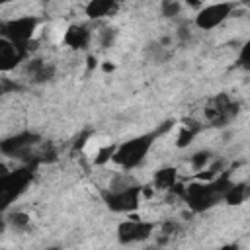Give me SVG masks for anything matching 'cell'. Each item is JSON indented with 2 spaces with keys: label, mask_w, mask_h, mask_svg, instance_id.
I'll return each mask as SVG.
<instances>
[{
  "label": "cell",
  "mask_w": 250,
  "mask_h": 250,
  "mask_svg": "<svg viewBox=\"0 0 250 250\" xmlns=\"http://www.w3.org/2000/svg\"><path fill=\"white\" fill-rule=\"evenodd\" d=\"M234 10V4L232 2H215V4H209V6H203L197 10V16H195V25L203 31H209V29H215L217 25H221L227 18H230Z\"/></svg>",
  "instance_id": "8992f818"
},
{
  "label": "cell",
  "mask_w": 250,
  "mask_h": 250,
  "mask_svg": "<svg viewBox=\"0 0 250 250\" xmlns=\"http://www.w3.org/2000/svg\"><path fill=\"white\" fill-rule=\"evenodd\" d=\"M223 199L227 203H230V205H240L246 199V186L244 184H232L227 189V193L223 195Z\"/></svg>",
  "instance_id": "9a60e30c"
},
{
  "label": "cell",
  "mask_w": 250,
  "mask_h": 250,
  "mask_svg": "<svg viewBox=\"0 0 250 250\" xmlns=\"http://www.w3.org/2000/svg\"><path fill=\"white\" fill-rule=\"evenodd\" d=\"M238 113V104L232 102L227 94H219L217 98H213V102L209 104L205 115L211 121V125L215 127H223L227 125L234 115Z\"/></svg>",
  "instance_id": "52a82bcc"
},
{
  "label": "cell",
  "mask_w": 250,
  "mask_h": 250,
  "mask_svg": "<svg viewBox=\"0 0 250 250\" xmlns=\"http://www.w3.org/2000/svg\"><path fill=\"white\" fill-rule=\"evenodd\" d=\"M6 221H8V227H12L14 230H25L31 223V217L23 211H14L6 217Z\"/></svg>",
  "instance_id": "2e32d148"
},
{
  "label": "cell",
  "mask_w": 250,
  "mask_h": 250,
  "mask_svg": "<svg viewBox=\"0 0 250 250\" xmlns=\"http://www.w3.org/2000/svg\"><path fill=\"white\" fill-rule=\"evenodd\" d=\"M27 57V49L18 47L16 43L0 37V72H8L16 68Z\"/></svg>",
  "instance_id": "30bf717a"
},
{
  "label": "cell",
  "mask_w": 250,
  "mask_h": 250,
  "mask_svg": "<svg viewBox=\"0 0 250 250\" xmlns=\"http://www.w3.org/2000/svg\"><path fill=\"white\" fill-rule=\"evenodd\" d=\"M90 41H92V31L80 23L70 25L62 35V43L68 45L70 49H86L90 45Z\"/></svg>",
  "instance_id": "8fae6325"
},
{
  "label": "cell",
  "mask_w": 250,
  "mask_h": 250,
  "mask_svg": "<svg viewBox=\"0 0 250 250\" xmlns=\"http://www.w3.org/2000/svg\"><path fill=\"white\" fill-rule=\"evenodd\" d=\"M10 2H16V0H0V6H4V4H10Z\"/></svg>",
  "instance_id": "484cf974"
},
{
  "label": "cell",
  "mask_w": 250,
  "mask_h": 250,
  "mask_svg": "<svg viewBox=\"0 0 250 250\" xmlns=\"http://www.w3.org/2000/svg\"><path fill=\"white\" fill-rule=\"evenodd\" d=\"M39 141H41V137L37 133L21 131L18 135H12V137L0 141V152L2 154H8V156H21L29 148H33L35 145H39Z\"/></svg>",
  "instance_id": "9c48e42d"
},
{
  "label": "cell",
  "mask_w": 250,
  "mask_h": 250,
  "mask_svg": "<svg viewBox=\"0 0 250 250\" xmlns=\"http://www.w3.org/2000/svg\"><path fill=\"white\" fill-rule=\"evenodd\" d=\"M143 197V188L137 184H131L127 188L119 189H105L104 191V201L113 213H131L139 207Z\"/></svg>",
  "instance_id": "5b68a950"
},
{
  "label": "cell",
  "mask_w": 250,
  "mask_h": 250,
  "mask_svg": "<svg viewBox=\"0 0 250 250\" xmlns=\"http://www.w3.org/2000/svg\"><path fill=\"white\" fill-rule=\"evenodd\" d=\"M115 37H117V31H115L113 27H104V29L100 31V35H98L100 45H102L104 49L111 47V45H113V41H115Z\"/></svg>",
  "instance_id": "ffe728a7"
},
{
  "label": "cell",
  "mask_w": 250,
  "mask_h": 250,
  "mask_svg": "<svg viewBox=\"0 0 250 250\" xmlns=\"http://www.w3.org/2000/svg\"><path fill=\"white\" fill-rule=\"evenodd\" d=\"M209 162H211V152H209V150H199V152H195V154L191 156V166H193V170H203V168L209 166Z\"/></svg>",
  "instance_id": "d6986e66"
},
{
  "label": "cell",
  "mask_w": 250,
  "mask_h": 250,
  "mask_svg": "<svg viewBox=\"0 0 250 250\" xmlns=\"http://www.w3.org/2000/svg\"><path fill=\"white\" fill-rule=\"evenodd\" d=\"M31 178H33L31 168L8 170L0 174V211H4L14 199H18L25 191Z\"/></svg>",
  "instance_id": "3957f363"
},
{
  "label": "cell",
  "mask_w": 250,
  "mask_h": 250,
  "mask_svg": "<svg viewBox=\"0 0 250 250\" xmlns=\"http://www.w3.org/2000/svg\"><path fill=\"white\" fill-rule=\"evenodd\" d=\"M160 12H162L164 18H176L182 12V4H180V0H162L160 2Z\"/></svg>",
  "instance_id": "ac0fdd59"
},
{
  "label": "cell",
  "mask_w": 250,
  "mask_h": 250,
  "mask_svg": "<svg viewBox=\"0 0 250 250\" xmlns=\"http://www.w3.org/2000/svg\"><path fill=\"white\" fill-rule=\"evenodd\" d=\"M199 131H201V125H197V123L182 125L180 135H178V146H180V148H182V146H188V145L193 141V137H195Z\"/></svg>",
  "instance_id": "e0dca14e"
},
{
  "label": "cell",
  "mask_w": 250,
  "mask_h": 250,
  "mask_svg": "<svg viewBox=\"0 0 250 250\" xmlns=\"http://www.w3.org/2000/svg\"><path fill=\"white\" fill-rule=\"evenodd\" d=\"M154 230V225L148 221L141 219H129L119 223L117 227V238L121 244H133V242H143L146 240Z\"/></svg>",
  "instance_id": "ba28073f"
},
{
  "label": "cell",
  "mask_w": 250,
  "mask_h": 250,
  "mask_svg": "<svg viewBox=\"0 0 250 250\" xmlns=\"http://www.w3.org/2000/svg\"><path fill=\"white\" fill-rule=\"evenodd\" d=\"M104 70H113V64H107V62H105V64H104Z\"/></svg>",
  "instance_id": "d4e9b609"
},
{
  "label": "cell",
  "mask_w": 250,
  "mask_h": 250,
  "mask_svg": "<svg viewBox=\"0 0 250 250\" xmlns=\"http://www.w3.org/2000/svg\"><path fill=\"white\" fill-rule=\"evenodd\" d=\"M178 37H180V41H186L189 37V27L188 25H180L178 27Z\"/></svg>",
  "instance_id": "7402d4cb"
},
{
  "label": "cell",
  "mask_w": 250,
  "mask_h": 250,
  "mask_svg": "<svg viewBox=\"0 0 250 250\" xmlns=\"http://www.w3.org/2000/svg\"><path fill=\"white\" fill-rule=\"evenodd\" d=\"M158 135H160V131L156 129V131H152V133L139 135V137H135V139H131V141H125V143H121L119 146H115L111 158H113L119 166H123L125 170L135 168V166H139V164L145 160V156H146L148 150L152 148V143H154V139H156Z\"/></svg>",
  "instance_id": "7a4b0ae2"
},
{
  "label": "cell",
  "mask_w": 250,
  "mask_h": 250,
  "mask_svg": "<svg viewBox=\"0 0 250 250\" xmlns=\"http://www.w3.org/2000/svg\"><path fill=\"white\" fill-rule=\"evenodd\" d=\"M25 74L31 78V82L43 84V82H49L55 76V66L41 61V59H31L25 64Z\"/></svg>",
  "instance_id": "7c38bea8"
},
{
  "label": "cell",
  "mask_w": 250,
  "mask_h": 250,
  "mask_svg": "<svg viewBox=\"0 0 250 250\" xmlns=\"http://www.w3.org/2000/svg\"><path fill=\"white\" fill-rule=\"evenodd\" d=\"M176 176H178V172H176V168H172V166L158 170V172L154 174V189H160V191L170 189V188L176 184Z\"/></svg>",
  "instance_id": "5bb4252c"
},
{
  "label": "cell",
  "mask_w": 250,
  "mask_h": 250,
  "mask_svg": "<svg viewBox=\"0 0 250 250\" xmlns=\"http://www.w3.org/2000/svg\"><path fill=\"white\" fill-rule=\"evenodd\" d=\"M186 2H188V6H191V8H195V10L203 8V0H186Z\"/></svg>",
  "instance_id": "603a6c76"
},
{
  "label": "cell",
  "mask_w": 250,
  "mask_h": 250,
  "mask_svg": "<svg viewBox=\"0 0 250 250\" xmlns=\"http://www.w3.org/2000/svg\"><path fill=\"white\" fill-rule=\"evenodd\" d=\"M35 29H37V18L33 16H23V18H16L0 23V35L27 51H29V41Z\"/></svg>",
  "instance_id": "277c9868"
},
{
  "label": "cell",
  "mask_w": 250,
  "mask_h": 250,
  "mask_svg": "<svg viewBox=\"0 0 250 250\" xmlns=\"http://www.w3.org/2000/svg\"><path fill=\"white\" fill-rule=\"evenodd\" d=\"M232 184L234 182L229 178V174H221L219 178L205 180L203 184H189L188 188H184L182 197L193 211H205L219 203V199H223V195Z\"/></svg>",
  "instance_id": "6da1fadb"
},
{
  "label": "cell",
  "mask_w": 250,
  "mask_h": 250,
  "mask_svg": "<svg viewBox=\"0 0 250 250\" xmlns=\"http://www.w3.org/2000/svg\"><path fill=\"white\" fill-rule=\"evenodd\" d=\"M117 8H119L117 0H90L84 12L90 20H102V18H109L111 14H115Z\"/></svg>",
  "instance_id": "4fadbf2b"
},
{
  "label": "cell",
  "mask_w": 250,
  "mask_h": 250,
  "mask_svg": "<svg viewBox=\"0 0 250 250\" xmlns=\"http://www.w3.org/2000/svg\"><path fill=\"white\" fill-rule=\"evenodd\" d=\"M6 227H8V221H6V217H0V234L6 230Z\"/></svg>",
  "instance_id": "cb8c5ba5"
},
{
  "label": "cell",
  "mask_w": 250,
  "mask_h": 250,
  "mask_svg": "<svg viewBox=\"0 0 250 250\" xmlns=\"http://www.w3.org/2000/svg\"><path fill=\"white\" fill-rule=\"evenodd\" d=\"M248 51H250V43H244L242 53H240V64L242 66H248Z\"/></svg>",
  "instance_id": "44dd1931"
}]
</instances>
